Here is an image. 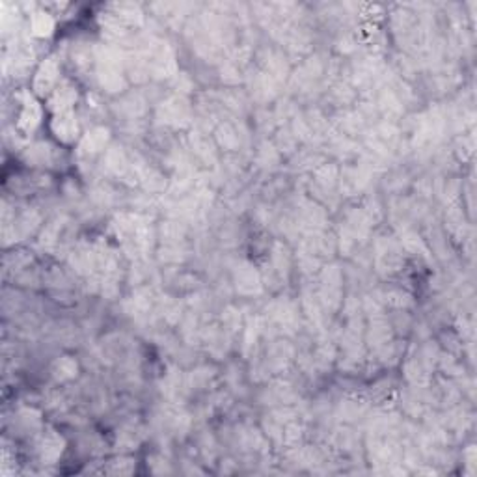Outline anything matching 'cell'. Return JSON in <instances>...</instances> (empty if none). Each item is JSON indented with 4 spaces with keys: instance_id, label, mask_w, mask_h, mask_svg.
<instances>
[{
    "instance_id": "1",
    "label": "cell",
    "mask_w": 477,
    "mask_h": 477,
    "mask_svg": "<svg viewBox=\"0 0 477 477\" xmlns=\"http://www.w3.org/2000/svg\"><path fill=\"white\" fill-rule=\"evenodd\" d=\"M60 129L58 131V136H64L66 140H69V134H75L77 132V125H75V119H73V116H67V118H60Z\"/></svg>"
}]
</instances>
